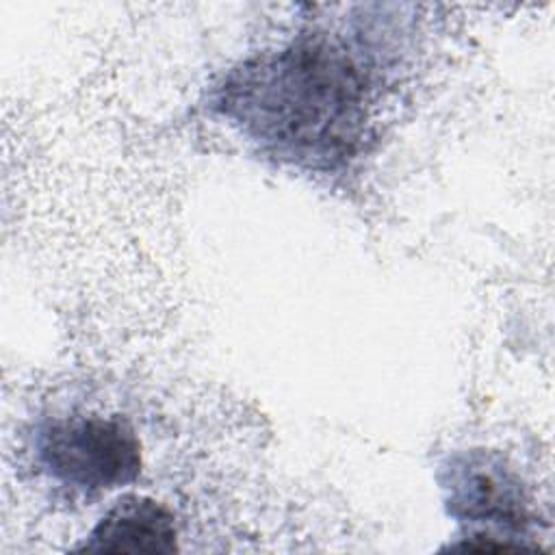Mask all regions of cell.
I'll return each instance as SVG.
<instances>
[{"instance_id": "cell-1", "label": "cell", "mask_w": 555, "mask_h": 555, "mask_svg": "<svg viewBox=\"0 0 555 555\" xmlns=\"http://www.w3.org/2000/svg\"><path fill=\"white\" fill-rule=\"evenodd\" d=\"M362 78L327 41H297L234 72L221 111L273 154L332 165L356 145L364 121Z\"/></svg>"}, {"instance_id": "cell-2", "label": "cell", "mask_w": 555, "mask_h": 555, "mask_svg": "<svg viewBox=\"0 0 555 555\" xmlns=\"http://www.w3.org/2000/svg\"><path fill=\"white\" fill-rule=\"evenodd\" d=\"M39 460L56 481L95 492L117 488L139 475L141 444L119 418L74 416L41 431Z\"/></svg>"}, {"instance_id": "cell-4", "label": "cell", "mask_w": 555, "mask_h": 555, "mask_svg": "<svg viewBox=\"0 0 555 555\" xmlns=\"http://www.w3.org/2000/svg\"><path fill=\"white\" fill-rule=\"evenodd\" d=\"M80 551L89 553H173L171 514L147 496H121L93 527Z\"/></svg>"}, {"instance_id": "cell-3", "label": "cell", "mask_w": 555, "mask_h": 555, "mask_svg": "<svg viewBox=\"0 0 555 555\" xmlns=\"http://www.w3.org/2000/svg\"><path fill=\"white\" fill-rule=\"evenodd\" d=\"M449 512L462 522H490L496 527H522L527 505L520 481L490 453L457 455L444 466Z\"/></svg>"}]
</instances>
